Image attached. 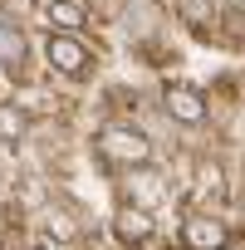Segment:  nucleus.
<instances>
[{
  "label": "nucleus",
  "instance_id": "4",
  "mask_svg": "<svg viewBox=\"0 0 245 250\" xmlns=\"http://www.w3.org/2000/svg\"><path fill=\"white\" fill-rule=\"evenodd\" d=\"M162 108H167V118H177V123H182V128H201V123L211 118L206 93H201V88H191V83H172V88L162 93Z\"/></svg>",
  "mask_w": 245,
  "mask_h": 250
},
{
  "label": "nucleus",
  "instance_id": "3",
  "mask_svg": "<svg viewBox=\"0 0 245 250\" xmlns=\"http://www.w3.org/2000/svg\"><path fill=\"white\" fill-rule=\"evenodd\" d=\"M182 245H186V250H225V245H230V230H225L221 216L191 211V216L182 221Z\"/></svg>",
  "mask_w": 245,
  "mask_h": 250
},
{
  "label": "nucleus",
  "instance_id": "1",
  "mask_svg": "<svg viewBox=\"0 0 245 250\" xmlns=\"http://www.w3.org/2000/svg\"><path fill=\"white\" fill-rule=\"evenodd\" d=\"M93 152L108 162V167H147L152 162V138L143 128H133V123H103V128L93 133Z\"/></svg>",
  "mask_w": 245,
  "mask_h": 250
},
{
  "label": "nucleus",
  "instance_id": "11",
  "mask_svg": "<svg viewBox=\"0 0 245 250\" xmlns=\"http://www.w3.org/2000/svg\"><path fill=\"white\" fill-rule=\"evenodd\" d=\"M40 250H59V245H40Z\"/></svg>",
  "mask_w": 245,
  "mask_h": 250
},
{
  "label": "nucleus",
  "instance_id": "6",
  "mask_svg": "<svg viewBox=\"0 0 245 250\" xmlns=\"http://www.w3.org/2000/svg\"><path fill=\"white\" fill-rule=\"evenodd\" d=\"M25 64H30V40H25V30H20L15 20L0 15V69H5V74H20Z\"/></svg>",
  "mask_w": 245,
  "mask_h": 250
},
{
  "label": "nucleus",
  "instance_id": "5",
  "mask_svg": "<svg viewBox=\"0 0 245 250\" xmlns=\"http://www.w3.org/2000/svg\"><path fill=\"white\" fill-rule=\"evenodd\" d=\"M122 201L152 211V206H162V201H167V182H162L157 172H147V167H133V172H128V182H122Z\"/></svg>",
  "mask_w": 245,
  "mask_h": 250
},
{
  "label": "nucleus",
  "instance_id": "10",
  "mask_svg": "<svg viewBox=\"0 0 245 250\" xmlns=\"http://www.w3.org/2000/svg\"><path fill=\"white\" fill-rule=\"evenodd\" d=\"M44 20H49V30H59V35H79V30L88 25V15H83L79 0H49V5H44Z\"/></svg>",
  "mask_w": 245,
  "mask_h": 250
},
{
  "label": "nucleus",
  "instance_id": "8",
  "mask_svg": "<svg viewBox=\"0 0 245 250\" xmlns=\"http://www.w3.org/2000/svg\"><path fill=\"white\" fill-rule=\"evenodd\" d=\"M172 10H177V20L191 25L196 35H211L216 20H221V5H216V0H172Z\"/></svg>",
  "mask_w": 245,
  "mask_h": 250
},
{
  "label": "nucleus",
  "instance_id": "7",
  "mask_svg": "<svg viewBox=\"0 0 245 250\" xmlns=\"http://www.w3.org/2000/svg\"><path fill=\"white\" fill-rule=\"evenodd\" d=\"M113 230H118V240H122V245H143V240L152 235V211L122 201V211L113 216Z\"/></svg>",
  "mask_w": 245,
  "mask_h": 250
},
{
  "label": "nucleus",
  "instance_id": "9",
  "mask_svg": "<svg viewBox=\"0 0 245 250\" xmlns=\"http://www.w3.org/2000/svg\"><path fill=\"white\" fill-rule=\"evenodd\" d=\"M25 133H30V113H25V103L0 98V143H5V147H20Z\"/></svg>",
  "mask_w": 245,
  "mask_h": 250
},
{
  "label": "nucleus",
  "instance_id": "2",
  "mask_svg": "<svg viewBox=\"0 0 245 250\" xmlns=\"http://www.w3.org/2000/svg\"><path fill=\"white\" fill-rule=\"evenodd\" d=\"M44 64H49L54 74L79 79V74L93 69V49H88L79 35H59V30H49V40H44Z\"/></svg>",
  "mask_w": 245,
  "mask_h": 250
}]
</instances>
